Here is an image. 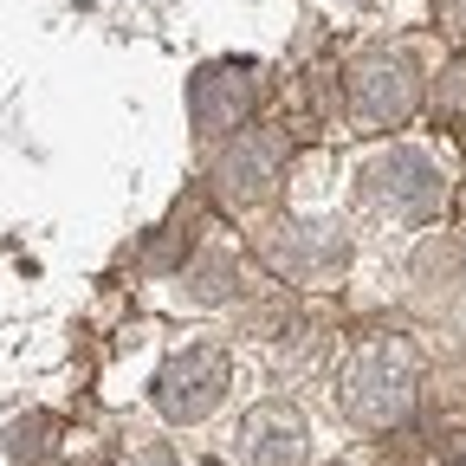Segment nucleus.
<instances>
[{"label":"nucleus","mask_w":466,"mask_h":466,"mask_svg":"<svg viewBox=\"0 0 466 466\" xmlns=\"http://www.w3.org/2000/svg\"><path fill=\"white\" fill-rule=\"evenodd\" d=\"M408 401H415V389H408V357L401 350H370L357 363V376H350V408H357L363 421L389 428V421L408 415Z\"/></svg>","instance_id":"obj_1"},{"label":"nucleus","mask_w":466,"mask_h":466,"mask_svg":"<svg viewBox=\"0 0 466 466\" xmlns=\"http://www.w3.org/2000/svg\"><path fill=\"white\" fill-rule=\"evenodd\" d=\"M220 389H227V363L214 357V350H188L182 363L162 370V408L182 415V421H201L208 408L220 401Z\"/></svg>","instance_id":"obj_2"},{"label":"nucleus","mask_w":466,"mask_h":466,"mask_svg":"<svg viewBox=\"0 0 466 466\" xmlns=\"http://www.w3.org/2000/svg\"><path fill=\"white\" fill-rule=\"evenodd\" d=\"M370 188H376V201H389V208H401V214H428V208L441 201L434 168H428L421 156H408V149H395L389 162L370 168Z\"/></svg>","instance_id":"obj_3"},{"label":"nucleus","mask_w":466,"mask_h":466,"mask_svg":"<svg viewBox=\"0 0 466 466\" xmlns=\"http://www.w3.org/2000/svg\"><path fill=\"white\" fill-rule=\"evenodd\" d=\"M299 441H305V428H299V415H285V408H253L247 428H240V453L253 466H291L299 460Z\"/></svg>","instance_id":"obj_4"},{"label":"nucleus","mask_w":466,"mask_h":466,"mask_svg":"<svg viewBox=\"0 0 466 466\" xmlns=\"http://www.w3.org/2000/svg\"><path fill=\"white\" fill-rule=\"evenodd\" d=\"M357 97H363V110L376 116V124H382V116H389V124H401L408 104H415V85H408L401 58H370L363 78H357Z\"/></svg>","instance_id":"obj_5"},{"label":"nucleus","mask_w":466,"mask_h":466,"mask_svg":"<svg viewBox=\"0 0 466 466\" xmlns=\"http://www.w3.org/2000/svg\"><path fill=\"white\" fill-rule=\"evenodd\" d=\"M272 162H279V143L272 137H247L240 149L220 162V195H233V201L266 195L272 188Z\"/></svg>","instance_id":"obj_6"}]
</instances>
